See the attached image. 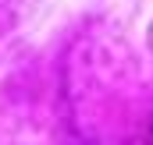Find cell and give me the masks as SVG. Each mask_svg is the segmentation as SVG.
<instances>
[{
    "instance_id": "obj_1",
    "label": "cell",
    "mask_w": 153,
    "mask_h": 145,
    "mask_svg": "<svg viewBox=\"0 0 153 145\" xmlns=\"http://www.w3.org/2000/svg\"><path fill=\"white\" fill-rule=\"evenodd\" d=\"M150 138H153V124H150Z\"/></svg>"
}]
</instances>
